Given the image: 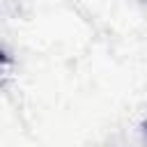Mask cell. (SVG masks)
<instances>
[{
  "mask_svg": "<svg viewBox=\"0 0 147 147\" xmlns=\"http://www.w3.org/2000/svg\"><path fill=\"white\" fill-rule=\"evenodd\" d=\"M142 129H145V136H147V122H145V124H142Z\"/></svg>",
  "mask_w": 147,
  "mask_h": 147,
  "instance_id": "obj_1",
  "label": "cell"
},
{
  "mask_svg": "<svg viewBox=\"0 0 147 147\" xmlns=\"http://www.w3.org/2000/svg\"><path fill=\"white\" fill-rule=\"evenodd\" d=\"M142 2H147V0H142Z\"/></svg>",
  "mask_w": 147,
  "mask_h": 147,
  "instance_id": "obj_2",
  "label": "cell"
}]
</instances>
